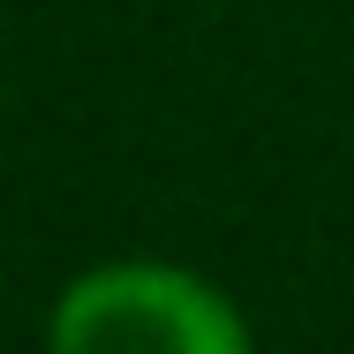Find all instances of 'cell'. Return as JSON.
Masks as SVG:
<instances>
[{
	"instance_id": "cell-1",
	"label": "cell",
	"mask_w": 354,
	"mask_h": 354,
	"mask_svg": "<svg viewBox=\"0 0 354 354\" xmlns=\"http://www.w3.org/2000/svg\"><path fill=\"white\" fill-rule=\"evenodd\" d=\"M53 354H249L234 301L174 264H98L53 309Z\"/></svg>"
}]
</instances>
